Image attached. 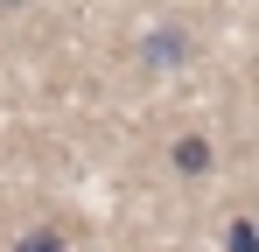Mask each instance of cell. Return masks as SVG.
<instances>
[{
	"mask_svg": "<svg viewBox=\"0 0 259 252\" xmlns=\"http://www.w3.org/2000/svg\"><path fill=\"white\" fill-rule=\"evenodd\" d=\"M182 56H189V28H175V21L147 28V42H140V63H147V70H168V63H182Z\"/></svg>",
	"mask_w": 259,
	"mask_h": 252,
	"instance_id": "6da1fadb",
	"label": "cell"
},
{
	"mask_svg": "<svg viewBox=\"0 0 259 252\" xmlns=\"http://www.w3.org/2000/svg\"><path fill=\"white\" fill-rule=\"evenodd\" d=\"M168 161L182 168V175H210V168H217V147L203 140V133H182V140H175V154H168Z\"/></svg>",
	"mask_w": 259,
	"mask_h": 252,
	"instance_id": "7a4b0ae2",
	"label": "cell"
},
{
	"mask_svg": "<svg viewBox=\"0 0 259 252\" xmlns=\"http://www.w3.org/2000/svg\"><path fill=\"white\" fill-rule=\"evenodd\" d=\"M224 252H259V231H252V217H231V224H224Z\"/></svg>",
	"mask_w": 259,
	"mask_h": 252,
	"instance_id": "3957f363",
	"label": "cell"
},
{
	"mask_svg": "<svg viewBox=\"0 0 259 252\" xmlns=\"http://www.w3.org/2000/svg\"><path fill=\"white\" fill-rule=\"evenodd\" d=\"M14 252H70V245H63V231H49V224H42V231H21Z\"/></svg>",
	"mask_w": 259,
	"mask_h": 252,
	"instance_id": "277c9868",
	"label": "cell"
}]
</instances>
